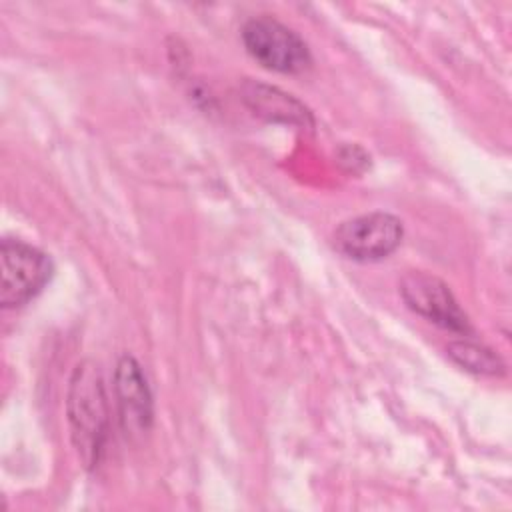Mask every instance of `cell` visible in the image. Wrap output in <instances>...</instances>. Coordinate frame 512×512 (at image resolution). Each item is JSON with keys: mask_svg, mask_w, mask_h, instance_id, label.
Wrapping results in <instances>:
<instances>
[{"mask_svg": "<svg viewBox=\"0 0 512 512\" xmlns=\"http://www.w3.org/2000/svg\"><path fill=\"white\" fill-rule=\"evenodd\" d=\"M66 414L72 444L86 468L98 466L108 440L110 408L98 364L80 362L68 382Z\"/></svg>", "mask_w": 512, "mask_h": 512, "instance_id": "cell-1", "label": "cell"}, {"mask_svg": "<svg viewBox=\"0 0 512 512\" xmlns=\"http://www.w3.org/2000/svg\"><path fill=\"white\" fill-rule=\"evenodd\" d=\"M242 42L256 62L280 74H300L312 64L308 44L270 16L250 18L242 26Z\"/></svg>", "mask_w": 512, "mask_h": 512, "instance_id": "cell-2", "label": "cell"}, {"mask_svg": "<svg viewBox=\"0 0 512 512\" xmlns=\"http://www.w3.org/2000/svg\"><path fill=\"white\" fill-rule=\"evenodd\" d=\"M54 264L42 250L4 238L0 246V304L20 308L36 298L50 282Z\"/></svg>", "mask_w": 512, "mask_h": 512, "instance_id": "cell-3", "label": "cell"}, {"mask_svg": "<svg viewBox=\"0 0 512 512\" xmlns=\"http://www.w3.org/2000/svg\"><path fill=\"white\" fill-rule=\"evenodd\" d=\"M404 226L388 212H370L342 222L332 236L334 248L358 262H374L390 256L402 242Z\"/></svg>", "mask_w": 512, "mask_h": 512, "instance_id": "cell-4", "label": "cell"}, {"mask_svg": "<svg viewBox=\"0 0 512 512\" xmlns=\"http://www.w3.org/2000/svg\"><path fill=\"white\" fill-rule=\"evenodd\" d=\"M400 296L410 310L436 326L456 334L472 332L468 316L462 312L454 294L440 278L428 272L412 270L400 282Z\"/></svg>", "mask_w": 512, "mask_h": 512, "instance_id": "cell-5", "label": "cell"}, {"mask_svg": "<svg viewBox=\"0 0 512 512\" xmlns=\"http://www.w3.org/2000/svg\"><path fill=\"white\" fill-rule=\"evenodd\" d=\"M114 396L122 432L130 440L142 438L154 422V404L142 366L124 354L114 370Z\"/></svg>", "mask_w": 512, "mask_h": 512, "instance_id": "cell-6", "label": "cell"}, {"mask_svg": "<svg viewBox=\"0 0 512 512\" xmlns=\"http://www.w3.org/2000/svg\"><path fill=\"white\" fill-rule=\"evenodd\" d=\"M244 104L256 114L262 116L268 122H282L290 126H300V128H312L314 120L310 110L298 102L292 94H286L284 90L246 80L240 88Z\"/></svg>", "mask_w": 512, "mask_h": 512, "instance_id": "cell-7", "label": "cell"}, {"mask_svg": "<svg viewBox=\"0 0 512 512\" xmlns=\"http://www.w3.org/2000/svg\"><path fill=\"white\" fill-rule=\"evenodd\" d=\"M448 356L460 368L474 372V374H482V376H500V374H504V368H506L502 358L494 350H490L482 344L466 342V340L452 342L448 346Z\"/></svg>", "mask_w": 512, "mask_h": 512, "instance_id": "cell-8", "label": "cell"}]
</instances>
